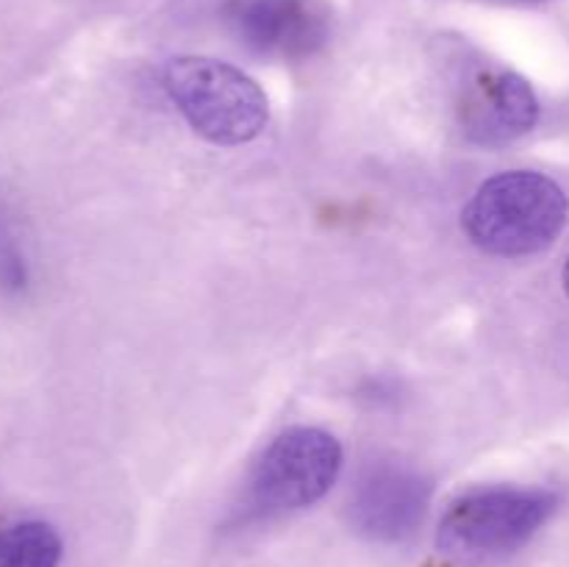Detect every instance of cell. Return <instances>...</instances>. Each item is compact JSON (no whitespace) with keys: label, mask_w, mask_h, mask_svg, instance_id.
<instances>
[{"label":"cell","mask_w":569,"mask_h":567,"mask_svg":"<svg viewBox=\"0 0 569 567\" xmlns=\"http://www.w3.org/2000/svg\"><path fill=\"white\" fill-rule=\"evenodd\" d=\"M565 189L533 170H506L487 178L467 203L461 222L472 242L492 256H531L550 248L565 231Z\"/></svg>","instance_id":"obj_1"},{"label":"cell","mask_w":569,"mask_h":567,"mask_svg":"<svg viewBox=\"0 0 569 567\" xmlns=\"http://www.w3.org/2000/svg\"><path fill=\"white\" fill-rule=\"evenodd\" d=\"M164 89L189 126L214 145L250 142L270 120L264 89L228 61L178 56L164 67Z\"/></svg>","instance_id":"obj_2"},{"label":"cell","mask_w":569,"mask_h":567,"mask_svg":"<svg viewBox=\"0 0 569 567\" xmlns=\"http://www.w3.org/2000/svg\"><path fill=\"white\" fill-rule=\"evenodd\" d=\"M556 498L537 487H483L450 504L439 523V548L456 559H492L522 548L556 511Z\"/></svg>","instance_id":"obj_3"},{"label":"cell","mask_w":569,"mask_h":567,"mask_svg":"<svg viewBox=\"0 0 569 567\" xmlns=\"http://www.w3.org/2000/svg\"><path fill=\"white\" fill-rule=\"evenodd\" d=\"M342 470V448L322 428H287L272 439L250 478V509L256 515L303 509L317 504Z\"/></svg>","instance_id":"obj_4"},{"label":"cell","mask_w":569,"mask_h":567,"mask_svg":"<svg viewBox=\"0 0 569 567\" xmlns=\"http://www.w3.org/2000/svg\"><path fill=\"white\" fill-rule=\"evenodd\" d=\"M222 14L244 48L270 59H309L331 37L322 0H226Z\"/></svg>","instance_id":"obj_5"},{"label":"cell","mask_w":569,"mask_h":567,"mask_svg":"<svg viewBox=\"0 0 569 567\" xmlns=\"http://www.w3.org/2000/svg\"><path fill=\"white\" fill-rule=\"evenodd\" d=\"M431 500V481L403 461H376L350 495L356 531L378 543H400L420 528Z\"/></svg>","instance_id":"obj_6"},{"label":"cell","mask_w":569,"mask_h":567,"mask_svg":"<svg viewBox=\"0 0 569 567\" xmlns=\"http://www.w3.org/2000/svg\"><path fill=\"white\" fill-rule=\"evenodd\" d=\"M537 120V92L522 76L503 67H481L467 78L459 98V122L470 142L500 148L526 137Z\"/></svg>","instance_id":"obj_7"},{"label":"cell","mask_w":569,"mask_h":567,"mask_svg":"<svg viewBox=\"0 0 569 567\" xmlns=\"http://www.w3.org/2000/svg\"><path fill=\"white\" fill-rule=\"evenodd\" d=\"M61 537L39 520L0 528V567H59Z\"/></svg>","instance_id":"obj_8"},{"label":"cell","mask_w":569,"mask_h":567,"mask_svg":"<svg viewBox=\"0 0 569 567\" xmlns=\"http://www.w3.org/2000/svg\"><path fill=\"white\" fill-rule=\"evenodd\" d=\"M561 284H565V292L569 295V256L565 261V270H561Z\"/></svg>","instance_id":"obj_9"},{"label":"cell","mask_w":569,"mask_h":567,"mask_svg":"<svg viewBox=\"0 0 569 567\" xmlns=\"http://www.w3.org/2000/svg\"><path fill=\"white\" fill-rule=\"evenodd\" d=\"M531 3H539V0H531Z\"/></svg>","instance_id":"obj_10"}]
</instances>
